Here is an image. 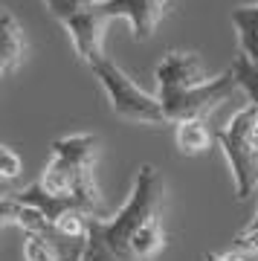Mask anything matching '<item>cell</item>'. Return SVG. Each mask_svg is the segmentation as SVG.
<instances>
[{
    "mask_svg": "<svg viewBox=\"0 0 258 261\" xmlns=\"http://www.w3.org/2000/svg\"><path fill=\"white\" fill-rule=\"evenodd\" d=\"M96 160H99L96 134L58 137L49 145V160L35 183L46 195L75 200L90 218H111L99 183H96Z\"/></svg>",
    "mask_w": 258,
    "mask_h": 261,
    "instance_id": "cell-1",
    "label": "cell"
},
{
    "mask_svg": "<svg viewBox=\"0 0 258 261\" xmlns=\"http://www.w3.org/2000/svg\"><path fill=\"white\" fill-rule=\"evenodd\" d=\"M218 145L229 163L235 197L247 200L258 189V108L244 105L226 128L218 130Z\"/></svg>",
    "mask_w": 258,
    "mask_h": 261,
    "instance_id": "cell-2",
    "label": "cell"
},
{
    "mask_svg": "<svg viewBox=\"0 0 258 261\" xmlns=\"http://www.w3.org/2000/svg\"><path fill=\"white\" fill-rule=\"evenodd\" d=\"M90 70L99 79L101 90H105L108 102H111V111L116 116H122L128 122H137V125H171L160 96L142 90L116 61H111L105 56L99 61H93Z\"/></svg>",
    "mask_w": 258,
    "mask_h": 261,
    "instance_id": "cell-3",
    "label": "cell"
},
{
    "mask_svg": "<svg viewBox=\"0 0 258 261\" xmlns=\"http://www.w3.org/2000/svg\"><path fill=\"white\" fill-rule=\"evenodd\" d=\"M238 90V79H235V70H223L221 75H215L209 84L203 87H194V90H186V93H171V96H160V102L166 108V116L174 122L183 119H206L215 108H221L232 93Z\"/></svg>",
    "mask_w": 258,
    "mask_h": 261,
    "instance_id": "cell-4",
    "label": "cell"
},
{
    "mask_svg": "<svg viewBox=\"0 0 258 261\" xmlns=\"http://www.w3.org/2000/svg\"><path fill=\"white\" fill-rule=\"evenodd\" d=\"M154 79H157V96H171V93H186L194 87L209 84L215 75L206 73L200 56L189 53V49H168L154 67Z\"/></svg>",
    "mask_w": 258,
    "mask_h": 261,
    "instance_id": "cell-5",
    "label": "cell"
},
{
    "mask_svg": "<svg viewBox=\"0 0 258 261\" xmlns=\"http://www.w3.org/2000/svg\"><path fill=\"white\" fill-rule=\"evenodd\" d=\"M171 0H99V12L108 20L125 18L134 41H148L168 15Z\"/></svg>",
    "mask_w": 258,
    "mask_h": 261,
    "instance_id": "cell-6",
    "label": "cell"
},
{
    "mask_svg": "<svg viewBox=\"0 0 258 261\" xmlns=\"http://www.w3.org/2000/svg\"><path fill=\"white\" fill-rule=\"evenodd\" d=\"M108 23H111V20L101 15L99 3H96V9L79 15L75 20H70L64 27L67 38H70V44H73V49H75V56L82 58L87 67H90L93 61L105 58V29H108Z\"/></svg>",
    "mask_w": 258,
    "mask_h": 261,
    "instance_id": "cell-7",
    "label": "cell"
},
{
    "mask_svg": "<svg viewBox=\"0 0 258 261\" xmlns=\"http://www.w3.org/2000/svg\"><path fill=\"white\" fill-rule=\"evenodd\" d=\"M27 35H23V27L18 23L15 12L12 9H3V41H0V73L3 75H12L23 64L27 58Z\"/></svg>",
    "mask_w": 258,
    "mask_h": 261,
    "instance_id": "cell-8",
    "label": "cell"
},
{
    "mask_svg": "<svg viewBox=\"0 0 258 261\" xmlns=\"http://www.w3.org/2000/svg\"><path fill=\"white\" fill-rule=\"evenodd\" d=\"M174 142L180 154L197 157V154L212 148V142H218V134L209 128L206 119H183V122H174Z\"/></svg>",
    "mask_w": 258,
    "mask_h": 261,
    "instance_id": "cell-9",
    "label": "cell"
},
{
    "mask_svg": "<svg viewBox=\"0 0 258 261\" xmlns=\"http://www.w3.org/2000/svg\"><path fill=\"white\" fill-rule=\"evenodd\" d=\"M232 27L238 32L241 56H247L252 64H258V3L235 6L232 9Z\"/></svg>",
    "mask_w": 258,
    "mask_h": 261,
    "instance_id": "cell-10",
    "label": "cell"
},
{
    "mask_svg": "<svg viewBox=\"0 0 258 261\" xmlns=\"http://www.w3.org/2000/svg\"><path fill=\"white\" fill-rule=\"evenodd\" d=\"M23 261H67V258L56 241L35 232H23Z\"/></svg>",
    "mask_w": 258,
    "mask_h": 261,
    "instance_id": "cell-11",
    "label": "cell"
},
{
    "mask_svg": "<svg viewBox=\"0 0 258 261\" xmlns=\"http://www.w3.org/2000/svg\"><path fill=\"white\" fill-rule=\"evenodd\" d=\"M41 3L49 9V15H53L61 27H67V23L75 20L79 15L96 9V3H99V0H41Z\"/></svg>",
    "mask_w": 258,
    "mask_h": 261,
    "instance_id": "cell-12",
    "label": "cell"
},
{
    "mask_svg": "<svg viewBox=\"0 0 258 261\" xmlns=\"http://www.w3.org/2000/svg\"><path fill=\"white\" fill-rule=\"evenodd\" d=\"M232 70H235V79H238V87L247 93L249 105L258 108V64H252L247 56H238L232 61Z\"/></svg>",
    "mask_w": 258,
    "mask_h": 261,
    "instance_id": "cell-13",
    "label": "cell"
},
{
    "mask_svg": "<svg viewBox=\"0 0 258 261\" xmlns=\"http://www.w3.org/2000/svg\"><path fill=\"white\" fill-rule=\"evenodd\" d=\"M20 171H23V157L12 145H3V151H0V177H3V183H12L15 177H20Z\"/></svg>",
    "mask_w": 258,
    "mask_h": 261,
    "instance_id": "cell-14",
    "label": "cell"
},
{
    "mask_svg": "<svg viewBox=\"0 0 258 261\" xmlns=\"http://www.w3.org/2000/svg\"><path fill=\"white\" fill-rule=\"evenodd\" d=\"M232 250L249 252V255H258V226L249 224L247 229H241L235 238H232Z\"/></svg>",
    "mask_w": 258,
    "mask_h": 261,
    "instance_id": "cell-15",
    "label": "cell"
},
{
    "mask_svg": "<svg viewBox=\"0 0 258 261\" xmlns=\"http://www.w3.org/2000/svg\"><path fill=\"white\" fill-rule=\"evenodd\" d=\"M203 261H249L241 250H223V252H209L203 255Z\"/></svg>",
    "mask_w": 258,
    "mask_h": 261,
    "instance_id": "cell-16",
    "label": "cell"
}]
</instances>
